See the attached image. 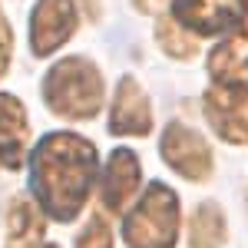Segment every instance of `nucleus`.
<instances>
[{"label":"nucleus","instance_id":"15","mask_svg":"<svg viewBox=\"0 0 248 248\" xmlns=\"http://www.w3.org/2000/svg\"><path fill=\"white\" fill-rule=\"evenodd\" d=\"M73 248H113V229H109V222L99 212H93L90 222H86V229L77 235V245Z\"/></svg>","mask_w":248,"mask_h":248},{"label":"nucleus","instance_id":"13","mask_svg":"<svg viewBox=\"0 0 248 248\" xmlns=\"http://www.w3.org/2000/svg\"><path fill=\"white\" fill-rule=\"evenodd\" d=\"M225 212L218 202H199L189 218V248H222L225 245Z\"/></svg>","mask_w":248,"mask_h":248},{"label":"nucleus","instance_id":"5","mask_svg":"<svg viewBox=\"0 0 248 248\" xmlns=\"http://www.w3.org/2000/svg\"><path fill=\"white\" fill-rule=\"evenodd\" d=\"M172 17L195 37L235 33L248 23V0H172Z\"/></svg>","mask_w":248,"mask_h":248},{"label":"nucleus","instance_id":"18","mask_svg":"<svg viewBox=\"0 0 248 248\" xmlns=\"http://www.w3.org/2000/svg\"><path fill=\"white\" fill-rule=\"evenodd\" d=\"M79 7L90 20H99V14H103V0H79Z\"/></svg>","mask_w":248,"mask_h":248},{"label":"nucleus","instance_id":"8","mask_svg":"<svg viewBox=\"0 0 248 248\" xmlns=\"http://www.w3.org/2000/svg\"><path fill=\"white\" fill-rule=\"evenodd\" d=\"M142 182V169H139V159L133 149L126 146H116L109 159H106V169L99 175V202L106 212H123L129 205Z\"/></svg>","mask_w":248,"mask_h":248},{"label":"nucleus","instance_id":"16","mask_svg":"<svg viewBox=\"0 0 248 248\" xmlns=\"http://www.w3.org/2000/svg\"><path fill=\"white\" fill-rule=\"evenodd\" d=\"M10 60H14V30H10V23L3 17V10H0V77L7 73Z\"/></svg>","mask_w":248,"mask_h":248},{"label":"nucleus","instance_id":"2","mask_svg":"<svg viewBox=\"0 0 248 248\" xmlns=\"http://www.w3.org/2000/svg\"><path fill=\"white\" fill-rule=\"evenodd\" d=\"M40 93L50 113L73 119V123H86L103 109L106 83H103V73L96 70V63H90L86 57H66L57 60L43 73Z\"/></svg>","mask_w":248,"mask_h":248},{"label":"nucleus","instance_id":"9","mask_svg":"<svg viewBox=\"0 0 248 248\" xmlns=\"http://www.w3.org/2000/svg\"><path fill=\"white\" fill-rule=\"evenodd\" d=\"M153 129V106L136 77H123L116 83L113 109H109V133L113 136H149Z\"/></svg>","mask_w":248,"mask_h":248},{"label":"nucleus","instance_id":"12","mask_svg":"<svg viewBox=\"0 0 248 248\" xmlns=\"http://www.w3.org/2000/svg\"><path fill=\"white\" fill-rule=\"evenodd\" d=\"M43 232L46 225H43V212L37 199L14 195L7 205V248H40Z\"/></svg>","mask_w":248,"mask_h":248},{"label":"nucleus","instance_id":"3","mask_svg":"<svg viewBox=\"0 0 248 248\" xmlns=\"http://www.w3.org/2000/svg\"><path fill=\"white\" fill-rule=\"evenodd\" d=\"M179 218V195L166 182H149L123 218V242L129 248H175Z\"/></svg>","mask_w":248,"mask_h":248},{"label":"nucleus","instance_id":"6","mask_svg":"<svg viewBox=\"0 0 248 248\" xmlns=\"http://www.w3.org/2000/svg\"><path fill=\"white\" fill-rule=\"evenodd\" d=\"M79 14L73 0H37L30 14V50L33 57H53L77 33Z\"/></svg>","mask_w":248,"mask_h":248},{"label":"nucleus","instance_id":"19","mask_svg":"<svg viewBox=\"0 0 248 248\" xmlns=\"http://www.w3.org/2000/svg\"><path fill=\"white\" fill-rule=\"evenodd\" d=\"M40 248H60V245H40Z\"/></svg>","mask_w":248,"mask_h":248},{"label":"nucleus","instance_id":"17","mask_svg":"<svg viewBox=\"0 0 248 248\" xmlns=\"http://www.w3.org/2000/svg\"><path fill=\"white\" fill-rule=\"evenodd\" d=\"M133 3H136L139 14H159L166 7V0H133Z\"/></svg>","mask_w":248,"mask_h":248},{"label":"nucleus","instance_id":"10","mask_svg":"<svg viewBox=\"0 0 248 248\" xmlns=\"http://www.w3.org/2000/svg\"><path fill=\"white\" fill-rule=\"evenodd\" d=\"M209 77L222 90H248V23L209 53Z\"/></svg>","mask_w":248,"mask_h":248},{"label":"nucleus","instance_id":"14","mask_svg":"<svg viewBox=\"0 0 248 248\" xmlns=\"http://www.w3.org/2000/svg\"><path fill=\"white\" fill-rule=\"evenodd\" d=\"M155 40L162 46V53L172 60H195L199 57V37L189 33L175 17H159L155 23Z\"/></svg>","mask_w":248,"mask_h":248},{"label":"nucleus","instance_id":"11","mask_svg":"<svg viewBox=\"0 0 248 248\" xmlns=\"http://www.w3.org/2000/svg\"><path fill=\"white\" fill-rule=\"evenodd\" d=\"M30 142V123L27 109L14 93H0V162L17 172L27 155Z\"/></svg>","mask_w":248,"mask_h":248},{"label":"nucleus","instance_id":"7","mask_svg":"<svg viewBox=\"0 0 248 248\" xmlns=\"http://www.w3.org/2000/svg\"><path fill=\"white\" fill-rule=\"evenodd\" d=\"M205 119L215 133L232 146H248V90H222L212 86L202 96Z\"/></svg>","mask_w":248,"mask_h":248},{"label":"nucleus","instance_id":"4","mask_svg":"<svg viewBox=\"0 0 248 248\" xmlns=\"http://www.w3.org/2000/svg\"><path fill=\"white\" fill-rule=\"evenodd\" d=\"M159 153L172 172H179L189 182H205L212 175V146L202 139L199 129H192L182 119H172L162 129Z\"/></svg>","mask_w":248,"mask_h":248},{"label":"nucleus","instance_id":"20","mask_svg":"<svg viewBox=\"0 0 248 248\" xmlns=\"http://www.w3.org/2000/svg\"><path fill=\"white\" fill-rule=\"evenodd\" d=\"M0 166H3V162H0Z\"/></svg>","mask_w":248,"mask_h":248},{"label":"nucleus","instance_id":"1","mask_svg":"<svg viewBox=\"0 0 248 248\" xmlns=\"http://www.w3.org/2000/svg\"><path fill=\"white\" fill-rule=\"evenodd\" d=\"M99 153L77 133H46L30 153V192L53 222H73L93 192Z\"/></svg>","mask_w":248,"mask_h":248}]
</instances>
